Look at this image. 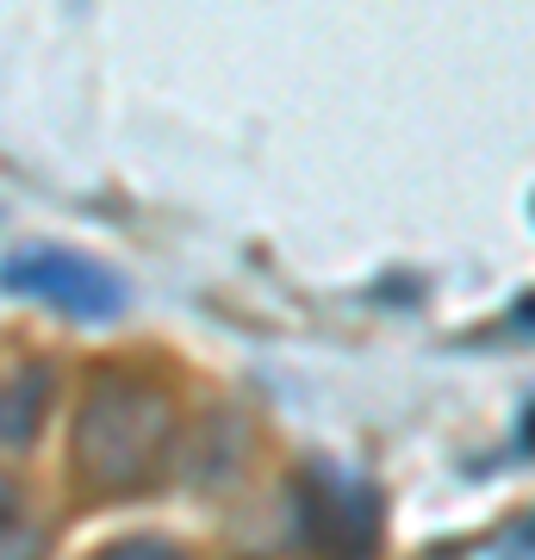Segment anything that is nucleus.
I'll return each instance as SVG.
<instances>
[{
    "label": "nucleus",
    "instance_id": "4",
    "mask_svg": "<svg viewBox=\"0 0 535 560\" xmlns=\"http://www.w3.org/2000/svg\"><path fill=\"white\" fill-rule=\"evenodd\" d=\"M50 368L44 361H32V368H20L13 381H0V448H32L44 430V418H50Z\"/></svg>",
    "mask_w": 535,
    "mask_h": 560
},
{
    "label": "nucleus",
    "instance_id": "6",
    "mask_svg": "<svg viewBox=\"0 0 535 560\" xmlns=\"http://www.w3.org/2000/svg\"><path fill=\"white\" fill-rule=\"evenodd\" d=\"M13 517H20V486L0 474V523H13Z\"/></svg>",
    "mask_w": 535,
    "mask_h": 560
},
{
    "label": "nucleus",
    "instance_id": "5",
    "mask_svg": "<svg viewBox=\"0 0 535 560\" xmlns=\"http://www.w3.org/2000/svg\"><path fill=\"white\" fill-rule=\"evenodd\" d=\"M94 560H194V555L168 536H125V541H106Z\"/></svg>",
    "mask_w": 535,
    "mask_h": 560
},
{
    "label": "nucleus",
    "instance_id": "3",
    "mask_svg": "<svg viewBox=\"0 0 535 560\" xmlns=\"http://www.w3.org/2000/svg\"><path fill=\"white\" fill-rule=\"evenodd\" d=\"M299 492H305L299 523H305L312 555H324V560H374V548H380V504H374L368 486L342 480V474H330V467H317Z\"/></svg>",
    "mask_w": 535,
    "mask_h": 560
},
{
    "label": "nucleus",
    "instance_id": "1",
    "mask_svg": "<svg viewBox=\"0 0 535 560\" xmlns=\"http://www.w3.org/2000/svg\"><path fill=\"white\" fill-rule=\"evenodd\" d=\"M168 442H175V405L156 381L100 374L88 386V405L75 418V460L94 486L125 492V486L156 480L162 460H168Z\"/></svg>",
    "mask_w": 535,
    "mask_h": 560
},
{
    "label": "nucleus",
    "instance_id": "2",
    "mask_svg": "<svg viewBox=\"0 0 535 560\" xmlns=\"http://www.w3.org/2000/svg\"><path fill=\"white\" fill-rule=\"evenodd\" d=\"M0 287L7 293H32V300H50L69 318H119L125 312V287L106 268H94L88 256H69V249H25L0 268Z\"/></svg>",
    "mask_w": 535,
    "mask_h": 560
}]
</instances>
